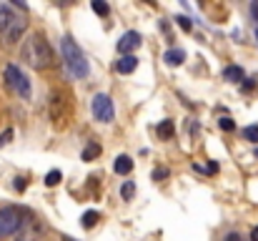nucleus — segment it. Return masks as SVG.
I'll list each match as a JSON object with an SVG mask.
<instances>
[{
    "instance_id": "nucleus-1",
    "label": "nucleus",
    "mask_w": 258,
    "mask_h": 241,
    "mask_svg": "<svg viewBox=\"0 0 258 241\" xmlns=\"http://www.w3.org/2000/svg\"><path fill=\"white\" fill-rule=\"evenodd\" d=\"M23 63L35 68V71H48L53 63H55V56H53V48L50 43L40 35V33H30L25 40H23Z\"/></svg>"
},
{
    "instance_id": "nucleus-2",
    "label": "nucleus",
    "mask_w": 258,
    "mask_h": 241,
    "mask_svg": "<svg viewBox=\"0 0 258 241\" xmlns=\"http://www.w3.org/2000/svg\"><path fill=\"white\" fill-rule=\"evenodd\" d=\"M60 53H63V63H66V68L71 71V76L88 78L90 68H88L86 56H83V51L78 48V43H76L71 35H63V40H60Z\"/></svg>"
},
{
    "instance_id": "nucleus-3",
    "label": "nucleus",
    "mask_w": 258,
    "mask_h": 241,
    "mask_svg": "<svg viewBox=\"0 0 258 241\" xmlns=\"http://www.w3.org/2000/svg\"><path fill=\"white\" fill-rule=\"evenodd\" d=\"M25 226V211L20 206H3L0 209V239L18 234Z\"/></svg>"
},
{
    "instance_id": "nucleus-4",
    "label": "nucleus",
    "mask_w": 258,
    "mask_h": 241,
    "mask_svg": "<svg viewBox=\"0 0 258 241\" xmlns=\"http://www.w3.org/2000/svg\"><path fill=\"white\" fill-rule=\"evenodd\" d=\"M5 85L13 93H18L20 98H25V101L30 98V80L18 66H5Z\"/></svg>"
},
{
    "instance_id": "nucleus-5",
    "label": "nucleus",
    "mask_w": 258,
    "mask_h": 241,
    "mask_svg": "<svg viewBox=\"0 0 258 241\" xmlns=\"http://www.w3.org/2000/svg\"><path fill=\"white\" fill-rule=\"evenodd\" d=\"M90 111H93V118H95V121H100V123H110V121L115 118L113 101H110V95H105V93H98V95H93Z\"/></svg>"
},
{
    "instance_id": "nucleus-6",
    "label": "nucleus",
    "mask_w": 258,
    "mask_h": 241,
    "mask_svg": "<svg viewBox=\"0 0 258 241\" xmlns=\"http://www.w3.org/2000/svg\"><path fill=\"white\" fill-rule=\"evenodd\" d=\"M141 33H136V30H128V33H123L120 35V40H118V53L120 56H133V51H138L141 48Z\"/></svg>"
},
{
    "instance_id": "nucleus-7",
    "label": "nucleus",
    "mask_w": 258,
    "mask_h": 241,
    "mask_svg": "<svg viewBox=\"0 0 258 241\" xmlns=\"http://www.w3.org/2000/svg\"><path fill=\"white\" fill-rule=\"evenodd\" d=\"M40 239H43V224L35 221V219H30V221H25V226L18 231V239L15 241H40Z\"/></svg>"
},
{
    "instance_id": "nucleus-8",
    "label": "nucleus",
    "mask_w": 258,
    "mask_h": 241,
    "mask_svg": "<svg viewBox=\"0 0 258 241\" xmlns=\"http://www.w3.org/2000/svg\"><path fill=\"white\" fill-rule=\"evenodd\" d=\"M25 25H28V20H25V18H20V15H15V20L10 23V28H8V30H5V35H3V38H5V43H8V45L18 43V40L23 38Z\"/></svg>"
},
{
    "instance_id": "nucleus-9",
    "label": "nucleus",
    "mask_w": 258,
    "mask_h": 241,
    "mask_svg": "<svg viewBox=\"0 0 258 241\" xmlns=\"http://www.w3.org/2000/svg\"><path fill=\"white\" fill-rule=\"evenodd\" d=\"M63 101H66V95H63L60 90H53V93H50V118H53L55 123L63 121V106H66Z\"/></svg>"
},
{
    "instance_id": "nucleus-10",
    "label": "nucleus",
    "mask_w": 258,
    "mask_h": 241,
    "mask_svg": "<svg viewBox=\"0 0 258 241\" xmlns=\"http://www.w3.org/2000/svg\"><path fill=\"white\" fill-rule=\"evenodd\" d=\"M138 68V58L136 56H120V61L115 63V71L120 73V76H128V73H133Z\"/></svg>"
},
{
    "instance_id": "nucleus-11",
    "label": "nucleus",
    "mask_w": 258,
    "mask_h": 241,
    "mask_svg": "<svg viewBox=\"0 0 258 241\" xmlns=\"http://www.w3.org/2000/svg\"><path fill=\"white\" fill-rule=\"evenodd\" d=\"M15 20V13H13V5L8 3H0V33L5 35V30L10 28V23Z\"/></svg>"
},
{
    "instance_id": "nucleus-12",
    "label": "nucleus",
    "mask_w": 258,
    "mask_h": 241,
    "mask_svg": "<svg viewBox=\"0 0 258 241\" xmlns=\"http://www.w3.org/2000/svg\"><path fill=\"white\" fill-rule=\"evenodd\" d=\"M113 171H115V173H120V176L131 173V171H133V159H131V156H125V154H123V156H118L115 163H113Z\"/></svg>"
},
{
    "instance_id": "nucleus-13",
    "label": "nucleus",
    "mask_w": 258,
    "mask_h": 241,
    "mask_svg": "<svg viewBox=\"0 0 258 241\" xmlns=\"http://www.w3.org/2000/svg\"><path fill=\"white\" fill-rule=\"evenodd\" d=\"M223 80H231V83H241L243 78V68H238V66H226L223 68Z\"/></svg>"
},
{
    "instance_id": "nucleus-14",
    "label": "nucleus",
    "mask_w": 258,
    "mask_h": 241,
    "mask_svg": "<svg viewBox=\"0 0 258 241\" xmlns=\"http://www.w3.org/2000/svg\"><path fill=\"white\" fill-rule=\"evenodd\" d=\"M163 61H166L168 66H173V68H175V66H180V63L185 61V53H183L180 48H171V51L163 56Z\"/></svg>"
},
{
    "instance_id": "nucleus-15",
    "label": "nucleus",
    "mask_w": 258,
    "mask_h": 241,
    "mask_svg": "<svg viewBox=\"0 0 258 241\" xmlns=\"http://www.w3.org/2000/svg\"><path fill=\"white\" fill-rule=\"evenodd\" d=\"M158 136L163 138V141H168V138H173V133H175V128H173V121L171 118H163L161 123H158Z\"/></svg>"
},
{
    "instance_id": "nucleus-16",
    "label": "nucleus",
    "mask_w": 258,
    "mask_h": 241,
    "mask_svg": "<svg viewBox=\"0 0 258 241\" xmlns=\"http://www.w3.org/2000/svg\"><path fill=\"white\" fill-rule=\"evenodd\" d=\"M100 156V143H95V141H88V146L83 149V156L81 159L83 161H93Z\"/></svg>"
},
{
    "instance_id": "nucleus-17",
    "label": "nucleus",
    "mask_w": 258,
    "mask_h": 241,
    "mask_svg": "<svg viewBox=\"0 0 258 241\" xmlns=\"http://www.w3.org/2000/svg\"><path fill=\"white\" fill-rule=\"evenodd\" d=\"M98 219H100V214H98V211H86V214H83V219H81V224H83V229H93V226L98 224Z\"/></svg>"
},
{
    "instance_id": "nucleus-18",
    "label": "nucleus",
    "mask_w": 258,
    "mask_h": 241,
    "mask_svg": "<svg viewBox=\"0 0 258 241\" xmlns=\"http://www.w3.org/2000/svg\"><path fill=\"white\" fill-rule=\"evenodd\" d=\"M90 8H93V13H95V15H100V18H105V15L110 13V5H108V3H103V0H93V3H90Z\"/></svg>"
},
{
    "instance_id": "nucleus-19",
    "label": "nucleus",
    "mask_w": 258,
    "mask_h": 241,
    "mask_svg": "<svg viewBox=\"0 0 258 241\" xmlns=\"http://www.w3.org/2000/svg\"><path fill=\"white\" fill-rule=\"evenodd\" d=\"M120 196H123V201H131V199L136 196V183H133V181H123V186H120Z\"/></svg>"
},
{
    "instance_id": "nucleus-20",
    "label": "nucleus",
    "mask_w": 258,
    "mask_h": 241,
    "mask_svg": "<svg viewBox=\"0 0 258 241\" xmlns=\"http://www.w3.org/2000/svg\"><path fill=\"white\" fill-rule=\"evenodd\" d=\"M60 178H63V173H60L58 168H53V171L45 176V186H58V183H60Z\"/></svg>"
},
{
    "instance_id": "nucleus-21",
    "label": "nucleus",
    "mask_w": 258,
    "mask_h": 241,
    "mask_svg": "<svg viewBox=\"0 0 258 241\" xmlns=\"http://www.w3.org/2000/svg\"><path fill=\"white\" fill-rule=\"evenodd\" d=\"M243 138L251 141V143H258V126H246L243 128Z\"/></svg>"
},
{
    "instance_id": "nucleus-22",
    "label": "nucleus",
    "mask_w": 258,
    "mask_h": 241,
    "mask_svg": "<svg viewBox=\"0 0 258 241\" xmlns=\"http://www.w3.org/2000/svg\"><path fill=\"white\" fill-rule=\"evenodd\" d=\"M175 23H178V28H183L185 33H190V30H193V23H190V18H185V15H178V18H175Z\"/></svg>"
},
{
    "instance_id": "nucleus-23",
    "label": "nucleus",
    "mask_w": 258,
    "mask_h": 241,
    "mask_svg": "<svg viewBox=\"0 0 258 241\" xmlns=\"http://www.w3.org/2000/svg\"><path fill=\"white\" fill-rule=\"evenodd\" d=\"M218 126H221V131H233V128H236L233 118H228V116H223V118L218 121Z\"/></svg>"
},
{
    "instance_id": "nucleus-24",
    "label": "nucleus",
    "mask_w": 258,
    "mask_h": 241,
    "mask_svg": "<svg viewBox=\"0 0 258 241\" xmlns=\"http://www.w3.org/2000/svg\"><path fill=\"white\" fill-rule=\"evenodd\" d=\"M10 138H13V128H5V131L0 133V146H5V143H10Z\"/></svg>"
},
{
    "instance_id": "nucleus-25",
    "label": "nucleus",
    "mask_w": 258,
    "mask_h": 241,
    "mask_svg": "<svg viewBox=\"0 0 258 241\" xmlns=\"http://www.w3.org/2000/svg\"><path fill=\"white\" fill-rule=\"evenodd\" d=\"M25 186H28V181H25L23 176H18V178H15V183H13V188H15V191H25Z\"/></svg>"
},
{
    "instance_id": "nucleus-26",
    "label": "nucleus",
    "mask_w": 258,
    "mask_h": 241,
    "mask_svg": "<svg viewBox=\"0 0 258 241\" xmlns=\"http://www.w3.org/2000/svg\"><path fill=\"white\" fill-rule=\"evenodd\" d=\"M166 176H168V168H156V171H153V178H156V181H158V178H166Z\"/></svg>"
},
{
    "instance_id": "nucleus-27",
    "label": "nucleus",
    "mask_w": 258,
    "mask_h": 241,
    "mask_svg": "<svg viewBox=\"0 0 258 241\" xmlns=\"http://www.w3.org/2000/svg\"><path fill=\"white\" fill-rule=\"evenodd\" d=\"M251 15L256 18V23H258V0L256 3H251Z\"/></svg>"
},
{
    "instance_id": "nucleus-28",
    "label": "nucleus",
    "mask_w": 258,
    "mask_h": 241,
    "mask_svg": "<svg viewBox=\"0 0 258 241\" xmlns=\"http://www.w3.org/2000/svg\"><path fill=\"white\" fill-rule=\"evenodd\" d=\"M223 241H241V236H238L236 231H231V234H228V236H226V239H223Z\"/></svg>"
},
{
    "instance_id": "nucleus-29",
    "label": "nucleus",
    "mask_w": 258,
    "mask_h": 241,
    "mask_svg": "<svg viewBox=\"0 0 258 241\" xmlns=\"http://www.w3.org/2000/svg\"><path fill=\"white\" fill-rule=\"evenodd\" d=\"M253 85H256V83H253V80H251V78H246V83H243V90H251V88H253Z\"/></svg>"
},
{
    "instance_id": "nucleus-30",
    "label": "nucleus",
    "mask_w": 258,
    "mask_h": 241,
    "mask_svg": "<svg viewBox=\"0 0 258 241\" xmlns=\"http://www.w3.org/2000/svg\"><path fill=\"white\" fill-rule=\"evenodd\" d=\"M251 241H258V226H253V231H251Z\"/></svg>"
},
{
    "instance_id": "nucleus-31",
    "label": "nucleus",
    "mask_w": 258,
    "mask_h": 241,
    "mask_svg": "<svg viewBox=\"0 0 258 241\" xmlns=\"http://www.w3.org/2000/svg\"><path fill=\"white\" fill-rule=\"evenodd\" d=\"M60 241H76L73 236H60Z\"/></svg>"
},
{
    "instance_id": "nucleus-32",
    "label": "nucleus",
    "mask_w": 258,
    "mask_h": 241,
    "mask_svg": "<svg viewBox=\"0 0 258 241\" xmlns=\"http://www.w3.org/2000/svg\"><path fill=\"white\" fill-rule=\"evenodd\" d=\"M256 38H258V30H256Z\"/></svg>"
}]
</instances>
